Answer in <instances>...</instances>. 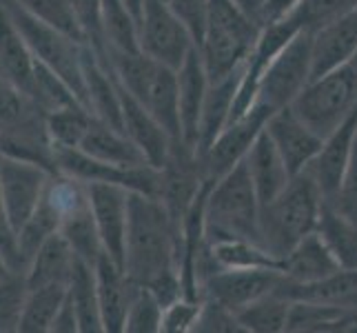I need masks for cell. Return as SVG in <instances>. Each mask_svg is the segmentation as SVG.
<instances>
[{"mask_svg": "<svg viewBox=\"0 0 357 333\" xmlns=\"http://www.w3.org/2000/svg\"><path fill=\"white\" fill-rule=\"evenodd\" d=\"M33 69H36V58L27 40L22 38L18 24L11 18L5 3H0V71L22 94H29Z\"/></svg>", "mask_w": 357, "mask_h": 333, "instance_id": "25", "label": "cell"}, {"mask_svg": "<svg viewBox=\"0 0 357 333\" xmlns=\"http://www.w3.org/2000/svg\"><path fill=\"white\" fill-rule=\"evenodd\" d=\"M14 3L22 7L27 14H31L33 18L49 24V27L71 36V38H76L78 43L89 45L87 34L82 29L71 0H14Z\"/></svg>", "mask_w": 357, "mask_h": 333, "instance_id": "39", "label": "cell"}, {"mask_svg": "<svg viewBox=\"0 0 357 333\" xmlns=\"http://www.w3.org/2000/svg\"><path fill=\"white\" fill-rule=\"evenodd\" d=\"M315 231L342 269H357V222L340 214L333 205L324 200Z\"/></svg>", "mask_w": 357, "mask_h": 333, "instance_id": "30", "label": "cell"}, {"mask_svg": "<svg viewBox=\"0 0 357 333\" xmlns=\"http://www.w3.org/2000/svg\"><path fill=\"white\" fill-rule=\"evenodd\" d=\"M0 3H5L11 18L16 20L33 58L52 71H56L69 84L71 91L76 94L78 103L82 107H87V89H84V73H82L84 43H78L71 36L49 27V24L40 22L38 18H33L22 7H18L14 0H0Z\"/></svg>", "mask_w": 357, "mask_h": 333, "instance_id": "7", "label": "cell"}, {"mask_svg": "<svg viewBox=\"0 0 357 333\" xmlns=\"http://www.w3.org/2000/svg\"><path fill=\"white\" fill-rule=\"evenodd\" d=\"M167 3L174 9V14L184 22V27L189 29V34L195 40V47H198V43L202 40L204 27H206L211 0H167Z\"/></svg>", "mask_w": 357, "mask_h": 333, "instance_id": "46", "label": "cell"}, {"mask_svg": "<svg viewBox=\"0 0 357 333\" xmlns=\"http://www.w3.org/2000/svg\"><path fill=\"white\" fill-rule=\"evenodd\" d=\"M206 246L218 269L220 267L222 269H260V267L278 269V258L268 249H264L262 244L251 242V240L229 238V240L206 242Z\"/></svg>", "mask_w": 357, "mask_h": 333, "instance_id": "36", "label": "cell"}, {"mask_svg": "<svg viewBox=\"0 0 357 333\" xmlns=\"http://www.w3.org/2000/svg\"><path fill=\"white\" fill-rule=\"evenodd\" d=\"M118 87H120V107H122V131L142 151L146 163L155 169H162L171 156V149H174V140H171L167 129L120 82Z\"/></svg>", "mask_w": 357, "mask_h": 333, "instance_id": "19", "label": "cell"}, {"mask_svg": "<svg viewBox=\"0 0 357 333\" xmlns=\"http://www.w3.org/2000/svg\"><path fill=\"white\" fill-rule=\"evenodd\" d=\"M67 291H69V285H65V282H54V285L29 289L18 331L22 333L52 331V325L60 311V306L67 300Z\"/></svg>", "mask_w": 357, "mask_h": 333, "instance_id": "34", "label": "cell"}, {"mask_svg": "<svg viewBox=\"0 0 357 333\" xmlns=\"http://www.w3.org/2000/svg\"><path fill=\"white\" fill-rule=\"evenodd\" d=\"M91 120L93 114L82 105L65 107L45 116L49 138H52L54 147H60V149H78Z\"/></svg>", "mask_w": 357, "mask_h": 333, "instance_id": "38", "label": "cell"}, {"mask_svg": "<svg viewBox=\"0 0 357 333\" xmlns=\"http://www.w3.org/2000/svg\"><path fill=\"white\" fill-rule=\"evenodd\" d=\"M262 27L240 0H211L198 52L211 82L225 80L244 67Z\"/></svg>", "mask_w": 357, "mask_h": 333, "instance_id": "2", "label": "cell"}, {"mask_svg": "<svg viewBox=\"0 0 357 333\" xmlns=\"http://www.w3.org/2000/svg\"><path fill=\"white\" fill-rule=\"evenodd\" d=\"M357 5V0H302V5L298 7V18L302 20L304 29H319L328 20L337 18L347 9Z\"/></svg>", "mask_w": 357, "mask_h": 333, "instance_id": "43", "label": "cell"}, {"mask_svg": "<svg viewBox=\"0 0 357 333\" xmlns=\"http://www.w3.org/2000/svg\"><path fill=\"white\" fill-rule=\"evenodd\" d=\"M253 5H255V0H246V7H249V11L253 9Z\"/></svg>", "mask_w": 357, "mask_h": 333, "instance_id": "53", "label": "cell"}, {"mask_svg": "<svg viewBox=\"0 0 357 333\" xmlns=\"http://www.w3.org/2000/svg\"><path fill=\"white\" fill-rule=\"evenodd\" d=\"M313 78V31L302 29L282 52L266 65L257 82L255 105L271 111L291 107L300 91Z\"/></svg>", "mask_w": 357, "mask_h": 333, "instance_id": "8", "label": "cell"}, {"mask_svg": "<svg viewBox=\"0 0 357 333\" xmlns=\"http://www.w3.org/2000/svg\"><path fill=\"white\" fill-rule=\"evenodd\" d=\"M291 109L326 138L357 111V69L349 63L313 78L291 103Z\"/></svg>", "mask_w": 357, "mask_h": 333, "instance_id": "6", "label": "cell"}, {"mask_svg": "<svg viewBox=\"0 0 357 333\" xmlns=\"http://www.w3.org/2000/svg\"><path fill=\"white\" fill-rule=\"evenodd\" d=\"M240 3H242V5H244V7H246V0H240ZM246 9H249V7H246Z\"/></svg>", "mask_w": 357, "mask_h": 333, "instance_id": "55", "label": "cell"}, {"mask_svg": "<svg viewBox=\"0 0 357 333\" xmlns=\"http://www.w3.org/2000/svg\"><path fill=\"white\" fill-rule=\"evenodd\" d=\"M351 65H353V67H355V69H357V54H355V56H353V60H351Z\"/></svg>", "mask_w": 357, "mask_h": 333, "instance_id": "54", "label": "cell"}, {"mask_svg": "<svg viewBox=\"0 0 357 333\" xmlns=\"http://www.w3.org/2000/svg\"><path fill=\"white\" fill-rule=\"evenodd\" d=\"M36 105L27 94H22L3 71H0V127L14 125L33 111Z\"/></svg>", "mask_w": 357, "mask_h": 333, "instance_id": "44", "label": "cell"}, {"mask_svg": "<svg viewBox=\"0 0 357 333\" xmlns=\"http://www.w3.org/2000/svg\"><path fill=\"white\" fill-rule=\"evenodd\" d=\"M278 269L289 282L311 285V282L333 276L342 267L335 260V256L331 253L328 246L324 244V240L319 238V233L313 231L280 258Z\"/></svg>", "mask_w": 357, "mask_h": 333, "instance_id": "22", "label": "cell"}, {"mask_svg": "<svg viewBox=\"0 0 357 333\" xmlns=\"http://www.w3.org/2000/svg\"><path fill=\"white\" fill-rule=\"evenodd\" d=\"M27 96L31 98V103L38 107L45 116L54 114V111H58V109L80 105L69 84L60 78L56 71H52L43 63H38V60H36L33 80H31V87H29Z\"/></svg>", "mask_w": 357, "mask_h": 333, "instance_id": "37", "label": "cell"}, {"mask_svg": "<svg viewBox=\"0 0 357 333\" xmlns=\"http://www.w3.org/2000/svg\"><path fill=\"white\" fill-rule=\"evenodd\" d=\"M282 282L278 269H215L200 282V298L215 300L229 306L231 311H240L253 300L275 291Z\"/></svg>", "mask_w": 357, "mask_h": 333, "instance_id": "13", "label": "cell"}, {"mask_svg": "<svg viewBox=\"0 0 357 333\" xmlns=\"http://www.w3.org/2000/svg\"><path fill=\"white\" fill-rule=\"evenodd\" d=\"M100 29L105 52H140L138 18L122 0H100Z\"/></svg>", "mask_w": 357, "mask_h": 333, "instance_id": "32", "label": "cell"}, {"mask_svg": "<svg viewBox=\"0 0 357 333\" xmlns=\"http://www.w3.org/2000/svg\"><path fill=\"white\" fill-rule=\"evenodd\" d=\"M60 233L69 240L71 249L76 251L80 260L96 265V260L105 253L100 236H98L96 220L89 207V195H84L73 207H69L63 222H60Z\"/></svg>", "mask_w": 357, "mask_h": 333, "instance_id": "31", "label": "cell"}, {"mask_svg": "<svg viewBox=\"0 0 357 333\" xmlns=\"http://www.w3.org/2000/svg\"><path fill=\"white\" fill-rule=\"evenodd\" d=\"M60 222H63V214L56 207V202L49 198V193L45 191V198L40 200L38 209L31 214V218L20 227L16 233V244H18V256L22 271L27 274V267L33 260L36 251L40 249L43 242L54 236L56 231H60Z\"/></svg>", "mask_w": 357, "mask_h": 333, "instance_id": "33", "label": "cell"}, {"mask_svg": "<svg viewBox=\"0 0 357 333\" xmlns=\"http://www.w3.org/2000/svg\"><path fill=\"white\" fill-rule=\"evenodd\" d=\"M357 54V5L313 31V78L349 65ZM311 78V80H313Z\"/></svg>", "mask_w": 357, "mask_h": 333, "instance_id": "21", "label": "cell"}, {"mask_svg": "<svg viewBox=\"0 0 357 333\" xmlns=\"http://www.w3.org/2000/svg\"><path fill=\"white\" fill-rule=\"evenodd\" d=\"M208 87H211V78L206 73L198 47H193L184 63L178 67V114L182 142L193 151L198 149L200 120Z\"/></svg>", "mask_w": 357, "mask_h": 333, "instance_id": "17", "label": "cell"}, {"mask_svg": "<svg viewBox=\"0 0 357 333\" xmlns=\"http://www.w3.org/2000/svg\"><path fill=\"white\" fill-rule=\"evenodd\" d=\"M202 309V300L178 298L165 306L162 316V333H193V327L198 323V316Z\"/></svg>", "mask_w": 357, "mask_h": 333, "instance_id": "45", "label": "cell"}, {"mask_svg": "<svg viewBox=\"0 0 357 333\" xmlns=\"http://www.w3.org/2000/svg\"><path fill=\"white\" fill-rule=\"evenodd\" d=\"M326 202L333 205L340 214L357 222V142H355V151H353L351 163H349L347 171H344V178H342L337 193Z\"/></svg>", "mask_w": 357, "mask_h": 333, "instance_id": "47", "label": "cell"}, {"mask_svg": "<svg viewBox=\"0 0 357 333\" xmlns=\"http://www.w3.org/2000/svg\"><path fill=\"white\" fill-rule=\"evenodd\" d=\"M278 291L289 300H309L319 304H331L337 309L357 313V269H340L333 276L324 280L311 282V285H298L289 282L282 276Z\"/></svg>", "mask_w": 357, "mask_h": 333, "instance_id": "24", "label": "cell"}, {"mask_svg": "<svg viewBox=\"0 0 357 333\" xmlns=\"http://www.w3.org/2000/svg\"><path fill=\"white\" fill-rule=\"evenodd\" d=\"M355 142H357V111H353L333 133L326 135L319 151L309 163V167L304 169L315 180L324 200H331L337 193L344 171H347L353 158Z\"/></svg>", "mask_w": 357, "mask_h": 333, "instance_id": "15", "label": "cell"}, {"mask_svg": "<svg viewBox=\"0 0 357 333\" xmlns=\"http://www.w3.org/2000/svg\"><path fill=\"white\" fill-rule=\"evenodd\" d=\"M27 278L18 271L0 278V333L18 331L24 302H27Z\"/></svg>", "mask_w": 357, "mask_h": 333, "instance_id": "41", "label": "cell"}, {"mask_svg": "<svg viewBox=\"0 0 357 333\" xmlns=\"http://www.w3.org/2000/svg\"><path fill=\"white\" fill-rule=\"evenodd\" d=\"M266 133L278 147L280 156L284 158V163L291 171V176L300 174L319 151L324 138L315 133L306 122L295 114L291 107H284L271 114L266 122Z\"/></svg>", "mask_w": 357, "mask_h": 333, "instance_id": "18", "label": "cell"}, {"mask_svg": "<svg viewBox=\"0 0 357 333\" xmlns=\"http://www.w3.org/2000/svg\"><path fill=\"white\" fill-rule=\"evenodd\" d=\"M255 3H257V0H255Z\"/></svg>", "mask_w": 357, "mask_h": 333, "instance_id": "56", "label": "cell"}, {"mask_svg": "<svg viewBox=\"0 0 357 333\" xmlns=\"http://www.w3.org/2000/svg\"><path fill=\"white\" fill-rule=\"evenodd\" d=\"M291 302L275 289L240 309L238 320L246 333H282L287 331Z\"/></svg>", "mask_w": 357, "mask_h": 333, "instance_id": "35", "label": "cell"}, {"mask_svg": "<svg viewBox=\"0 0 357 333\" xmlns=\"http://www.w3.org/2000/svg\"><path fill=\"white\" fill-rule=\"evenodd\" d=\"M260 209H262L260 198L255 193L246 163L242 160L229 174L215 180L206 191L204 198L206 242L240 238V240H251L262 244Z\"/></svg>", "mask_w": 357, "mask_h": 333, "instance_id": "3", "label": "cell"}, {"mask_svg": "<svg viewBox=\"0 0 357 333\" xmlns=\"http://www.w3.org/2000/svg\"><path fill=\"white\" fill-rule=\"evenodd\" d=\"M11 271H14V269L9 267V262L5 260V256L0 253V278H3V276H7V274H11Z\"/></svg>", "mask_w": 357, "mask_h": 333, "instance_id": "52", "label": "cell"}, {"mask_svg": "<svg viewBox=\"0 0 357 333\" xmlns=\"http://www.w3.org/2000/svg\"><path fill=\"white\" fill-rule=\"evenodd\" d=\"M271 114H273V111L268 107L253 105L244 116L229 122L213 140V145L208 147L204 154L198 156L202 180L213 184L225 174H229L236 165H240L246 158V154H249L251 145L257 140V135L264 131Z\"/></svg>", "mask_w": 357, "mask_h": 333, "instance_id": "11", "label": "cell"}, {"mask_svg": "<svg viewBox=\"0 0 357 333\" xmlns=\"http://www.w3.org/2000/svg\"><path fill=\"white\" fill-rule=\"evenodd\" d=\"M52 176V171L40 165L0 154V205L14 233L38 209Z\"/></svg>", "mask_w": 357, "mask_h": 333, "instance_id": "10", "label": "cell"}, {"mask_svg": "<svg viewBox=\"0 0 357 333\" xmlns=\"http://www.w3.org/2000/svg\"><path fill=\"white\" fill-rule=\"evenodd\" d=\"M56 169L58 174L76 178L80 182H105L118 184L127 191L155 195L160 189V169L155 167H120L96 160L80 149H60L56 147Z\"/></svg>", "mask_w": 357, "mask_h": 333, "instance_id": "12", "label": "cell"}, {"mask_svg": "<svg viewBox=\"0 0 357 333\" xmlns=\"http://www.w3.org/2000/svg\"><path fill=\"white\" fill-rule=\"evenodd\" d=\"M244 163H246V169H249V176L253 180L260 205L273 200L278 193L284 191V187L293 178L284 158L280 156L278 147L268 138L266 129L257 135V140L251 145Z\"/></svg>", "mask_w": 357, "mask_h": 333, "instance_id": "23", "label": "cell"}, {"mask_svg": "<svg viewBox=\"0 0 357 333\" xmlns=\"http://www.w3.org/2000/svg\"><path fill=\"white\" fill-rule=\"evenodd\" d=\"M122 3H125L127 7H129V11L140 20V16H142V9H144V3L146 0H122Z\"/></svg>", "mask_w": 357, "mask_h": 333, "instance_id": "51", "label": "cell"}, {"mask_svg": "<svg viewBox=\"0 0 357 333\" xmlns=\"http://www.w3.org/2000/svg\"><path fill=\"white\" fill-rule=\"evenodd\" d=\"M52 331H54V333H78V331H80L76 309H73V304H71V300H69V291H67V300H65V304L60 306V311H58V316H56V320H54Z\"/></svg>", "mask_w": 357, "mask_h": 333, "instance_id": "50", "label": "cell"}, {"mask_svg": "<svg viewBox=\"0 0 357 333\" xmlns=\"http://www.w3.org/2000/svg\"><path fill=\"white\" fill-rule=\"evenodd\" d=\"M162 316L165 306L153 291L138 287L127 311L125 333H162Z\"/></svg>", "mask_w": 357, "mask_h": 333, "instance_id": "40", "label": "cell"}, {"mask_svg": "<svg viewBox=\"0 0 357 333\" xmlns=\"http://www.w3.org/2000/svg\"><path fill=\"white\" fill-rule=\"evenodd\" d=\"M238 313L215 300H202V309L193 333H242Z\"/></svg>", "mask_w": 357, "mask_h": 333, "instance_id": "42", "label": "cell"}, {"mask_svg": "<svg viewBox=\"0 0 357 333\" xmlns=\"http://www.w3.org/2000/svg\"><path fill=\"white\" fill-rule=\"evenodd\" d=\"M105 60L118 82L167 129L171 140L182 142L178 114V69L158 63L142 52H105Z\"/></svg>", "mask_w": 357, "mask_h": 333, "instance_id": "4", "label": "cell"}, {"mask_svg": "<svg viewBox=\"0 0 357 333\" xmlns=\"http://www.w3.org/2000/svg\"><path fill=\"white\" fill-rule=\"evenodd\" d=\"M69 300L78 316L80 333H105L100 302H98L96 271L93 265L76 258L69 278Z\"/></svg>", "mask_w": 357, "mask_h": 333, "instance_id": "29", "label": "cell"}, {"mask_svg": "<svg viewBox=\"0 0 357 333\" xmlns=\"http://www.w3.org/2000/svg\"><path fill=\"white\" fill-rule=\"evenodd\" d=\"M180 229L155 195L129 193L125 271L169 306L184 295L180 276Z\"/></svg>", "mask_w": 357, "mask_h": 333, "instance_id": "1", "label": "cell"}, {"mask_svg": "<svg viewBox=\"0 0 357 333\" xmlns=\"http://www.w3.org/2000/svg\"><path fill=\"white\" fill-rule=\"evenodd\" d=\"M71 5L76 9L84 34H87L89 45L98 49V52H105L100 29V0H71Z\"/></svg>", "mask_w": 357, "mask_h": 333, "instance_id": "48", "label": "cell"}, {"mask_svg": "<svg viewBox=\"0 0 357 333\" xmlns=\"http://www.w3.org/2000/svg\"><path fill=\"white\" fill-rule=\"evenodd\" d=\"M80 151H84L87 156L102 160V163L109 165H120V167H144L149 165L146 158L142 156V151L135 147L129 135L125 131H120L107 122L93 118L91 125L84 133V138L78 147ZM151 167V165H149Z\"/></svg>", "mask_w": 357, "mask_h": 333, "instance_id": "26", "label": "cell"}, {"mask_svg": "<svg viewBox=\"0 0 357 333\" xmlns=\"http://www.w3.org/2000/svg\"><path fill=\"white\" fill-rule=\"evenodd\" d=\"M0 154L16 160H27V163L45 167L52 174H58L56 147L49 138L45 114L38 107L14 125L0 127Z\"/></svg>", "mask_w": 357, "mask_h": 333, "instance_id": "16", "label": "cell"}, {"mask_svg": "<svg viewBox=\"0 0 357 333\" xmlns=\"http://www.w3.org/2000/svg\"><path fill=\"white\" fill-rule=\"evenodd\" d=\"M76 251L71 249L69 240L60 231L49 236L38 251H36L33 260L27 267V287L36 289L43 285H54V282H65L69 285L73 265H76Z\"/></svg>", "mask_w": 357, "mask_h": 333, "instance_id": "27", "label": "cell"}, {"mask_svg": "<svg viewBox=\"0 0 357 333\" xmlns=\"http://www.w3.org/2000/svg\"><path fill=\"white\" fill-rule=\"evenodd\" d=\"M140 52L167 67L178 69L195 47L193 36L174 14L167 0H146L138 20Z\"/></svg>", "mask_w": 357, "mask_h": 333, "instance_id": "9", "label": "cell"}, {"mask_svg": "<svg viewBox=\"0 0 357 333\" xmlns=\"http://www.w3.org/2000/svg\"><path fill=\"white\" fill-rule=\"evenodd\" d=\"M322 205L324 195L317 189L315 180L306 171L295 174L284 191L260 209L262 244L280 260L302 238L317 229Z\"/></svg>", "mask_w": 357, "mask_h": 333, "instance_id": "5", "label": "cell"}, {"mask_svg": "<svg viewBox=\"0 0 357 333\" xmlns=\"http://www.w3.org/2000/svg\"><path fill=\"white\" fill-rule=\"evenodd\" d=\"M98 302H100V316L105 333H125V320L129 304L140 285L127 276V271L114 262L107 253H102L93 265Z\"/></svg>", "mask_w": 357, "mask_h": 333, "instance_id": "20", "label": "cell"}, {"mask_svg": "<svg viewBox=\"0 0 357 333\" xmlns=\"http://www.w3.org/2000/svg\"><path fill=\"white\" fill-rule=\"evenodd\" d=\"M87 184L89 207L96 220L98 236H100L105 253L125 269V242L129 227V193L125 187L105 182Z\"/></svg>", "mask_w": 357, "mask_h": 333, "instance_id": "14", "label": "cell"}, {"mask_svg": "<svg viewBox=\"0 0 357 333\" xmlns=\"http://www.w3.org/2000/svg\"><path fill=\"white\" fill-rule=\"evenodd\" d=\"M300 5H302V0H257L251 9V14L260 27H266V24L291 18Z\"/></svg>", "mask_w": 357, "mask_h": 333, "instance_id": "49", "label": "cell"}, {"mask_svg": "<svg viewBox=\"0 0 357 333\" xmlns=\"http://www.w3.org/2000/svg\"><path fill=\"white\" fill-rule=\"evenodd\" d=\"M242 69H238L236 73H231V76L225 78V80L211 82V87H208L204 109H202V120H200L198 149H195V154H198V156L204 154L220 135V131L229 125L233 103H236L238 87H240V80H242Z\"/></svg>", "mask_w": 357, "mask_h": 333, "instance_id": "28", "label": "cell"}]
</instances>
